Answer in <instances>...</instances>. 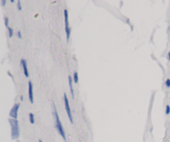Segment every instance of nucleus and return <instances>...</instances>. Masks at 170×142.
<instances>
[{
    "mask_svg": "<svg viewBox=\"0 0 170 142\" xmlns=\"http://www.w3.org/2000/svg\"><path fill=\"white\" fill-rule=\"evenodd\" d=\"M64 103H65V108H66V112H67V116L70 120V122L71 124H73V117H72V113L71 111L70 107V103L68 101V98H67V93H64Z\"/></svg>",
    "mask_w": 170,
    "mask_h": 142,
    "instance_id": "obj_3",
    "label": "nucleus"
},
{
    "mask_svg": "<svg viewBox=\"0 0 170 142\" xmlns=\"http://www.w3.org/2000/svg\"><path fill=\"white\" fill-rule=\"evenodd\" d=\"M78 80H79V78H78L77 71H75L74 74H73V81H74L75 83H78Z\"/></svg>",
    "mask_w": 170,
    "mask_h": 142,
    "instance_id": "obj_9",
    "label": "nucleus"
},
{
    "mask_svg": "<svg viewBox=\"0 0 170 142\" xmlns=\"http://www.w3.org/2000/svg\"><path fill=\"white\" fill-rule=\"evenodd\" d=\"M19 107H20V103H16L13 105V106L12 107L9 116L11 118L13 119H18V113H19Z\"/></svg>",
    "mask_w": 170,
    "mask_h": 142,
    "instance_id": "obj_5",
    "label": "nucleus"
},
{
    "mask_svg": "<svg viewBox=\"0 0 170 142\" xmlns=\"http://www.w3.org/2000/svg\"><path fill=\"white\" fill-rule=\"evenodd\" d=\"M72 77L71 76H68V82H69V86H70V91H71V97L74 99V90H73V86H72Z\"/></svg>",
    "mask_w": 170,
    "mask_h": 142,
    "instance_id": "obj_8",
    "label": "nucleus"
},
{
    "mask_svg": "<svg viewBox=\"0 0 170 142\" xmlns=\"http://www.w3.org/2000/svg\"><path fill=\"white\" fill-rule=\"evenodd\" d=\"M4 20H5V26L8 28H9V26H8V19H7V18H5Z\"/></svg>",
    "mask_w": 170,
    "mask_h": 142,
    "instance_id": "obj_15",
    "label": "nucleus"
},
{
    "mask_svg": "<svg viewBox=\"0 0 170 142\" xmlns=\"http://www.w3.org/2000/svg\"><path fill=\"white\" fill-rule=\"evenodd\" d=\"M64 19H65V30L67 34V41H69L71 36V28L69 25V18H68V11L67 9L64 10Z\"/></svg>",
    "mask_w": 170,
    "mask_h": 142,
    "instance_id": "obj_4",
    "label": "nucleus"
},
{
    "mask_svg": "<svg viewBox=\"0 0 170 142\" xmlns=\"http://www.w3.org/2000/svg\"><path fill=\"white\" fill-rule=\"evenodd\" d=\"M9 124L11 126V137L12 140H17L19 139L20 135V130H19V120L17 119L10 118L8 120Z\"/></svg>",
    "mask_w": 170,
    "mask_h": 142,
    "instance_id": "obj_2",
    "label": "nucleus"
},
{
    "mask_svg": "<svg viewBox=\"0 0 170 142\" xmlns=\"http://www.w3.org/2000/svg\"><path fill=\"white\" fill-rule=\"evenodd\" d=\"M29 120L30 123L34 124L35 123V119H34V115L33 113H30L29 114Z\"/></svg>",
    "mask_w": 170,
    "mask_h": 142,
    "instance_id": "obj_10",
    "label": "nucleus"
},
{
    "mask_svg": "<svg viewBox=\"0 0 170 142\" xmlns=\"http://www.w3.org/2000/svg\"><path fill=\"white\" fill-rule=\"evenodd\" d=\"M10 1H11V3H14L15 0H10Z\"/></svg>",
    "mask_w": 170,
    "mask_h": 142,
    "instance_id": "obj_19",
    "label": "nucleus"
},
{
    "mask_svg": "<svg viewBox=\"0 0 170 142\" xmlns=\"http://www.w3.org/2000/svg\"><path fill=\"white\" fill-rule=\"evenodd\" d=\"M52 106H53V116L55 117L56 119V130L58 131V133L60 134V135L63 138V140L65 141V142H67V137H66V133H65V131H64V128L62 126V121L59 118V116H58V113H57V111H56V107L55 104L53 103L52 104Z\"/></svg>",
    "mask_w": 170,
    "mask_h": 142,
    "instance_id": "obj_1",
    "label": "nucleus"
},
{
    "mask_svg": "<svg viewBox=\"0 0 170 142\" xmlns=\"http://www.w3.org/2000/svg\"><path fill=\"white\" fill-rule=\"evenodd\" d=\"M33 86L32 82H28V98L31 103H33Z\"/></svg>",
    "mask_w": 170,
    "mask_h": 142,
    "instance_id": "obj_6",
    "label": "nucleus"
},
{
    "mask_svg": "<svg viewBox=\"0 0 170 142\" xmlns=\"http://www.w3.org/2000/svg\"><path fill=\"white\" fill-rule=\"evenodd\" d=\"M18 37H19V38H22V35H21V33L20 32H18Z\"/></svg>",
    "mask_w": 170,
    "mask_h": 142,
    "instance_id": "obj_17",
    "label": "nucleus"
},
{
    "mask_svg": "<svg viewBox=\"0 0 170 142\" xmlns=\"http://www.w3.org/2000/svg\"><path fill=\"white\" fill-rule=\"evenodd\" d=\"M165 113H166V115H169V113H170V106H166Z\"/></svg>",
    "mask_w": 170,
    "mask_h": 142,
    "instance_id": "obj_13",
    "label": "nucleus"
},
{
    "mask_svg": "<svg viewBox=\"0 0 170 142\" xmlns=\"http://www.w3.org/2000/svg\"><path fill=\"white\" fill-rule=\"evenodd\" d=\"M39 142H42V141H41V140H39Z\"/></svg>",
    "mask_w": 170,
    "mask_h": 142,
    "instance_id": "obj_20",
    "label": "nucleus"
},
{
    "mask_svg": "<svg viewBox=\"0 0 170 142\" xmlns=\"http://www.w3.org/2000/svg\"><path fill=\"white\" fill-rule=\"evenodd\" d=\"M7 30H8V34H9V37H13V30L10 27L7 28Z\"/></svg>",
    "mask_w": 170,
    "mask_h": 142,
    "instance_id": "obj_11",
    "label": "nucleus"
},
{
    "mask_svg": "<svg viewBox=\"0 0 170 142\" xmlns=\"http://www.w3.org/2000/svg\"><path fill=\"white\" fill-rule=\"evenodd\" d=\"M165 85L167 87H170V79H167L166 82H165Z\"/></svg>",
    "mask_w": 170,
    "mask_h": 142,
    "instance_id": "obj_14",
    "label": "nucleus"
},
{
    "mask_svg": "<svg viewBox=\"0 0 170 142\" xmlns=\"http://www.w3.org/2000/svg\"><path fill=\"white\" fill-rule=\"evenodd\" d=\"M21 65H22V69H23V73L25 75L26 77H29V72H28V69H27V63L25 59L21 60Z\"/></svg>",
    "mask_w": 170,
    "mask_h": 142,
    "instance_id": "obj_7",
    "label": "nucleus"
},
{
    "mask_svg": "<svg viewBox=\"0 0 170 142\" xmlns=\"http://www.w3.org/2000/svg\"><path fill=\"white\" fill-rule=\"evenodd\" d=\"M168 57H169V60L170 61V52H169V55H168Z\"/></svg>",
    "mask_w": 170,
    "mask_h": 142,
    "instance_id": "obj_18",
    "label": "nucleus"
},
{
    "mask_svg": "<svg viewBox=\"0 0 170 142\" xmlns=\"http://www.w3.org/2000/svg\"><path fill=\"white\" fill-rule=\"evenodd\" d=\"M17 7H18V9H19V10H21V9H22V6H21V2H20V0H18Z\"/></svg>",
    "mask_w": 170,
    "mask_h": 142,
    "instance_id": "obj_12",
    "label": "nucleus"
},
{
    "mask_svg": "<svg viewBox=\"0 0 170 142\" xmlns=\"http://www.w3.org/2000/svg\"><path fill=\"white\" fill-rule=\"evenodd\" d=\"M5 4H6V0H1V5L4 7L5 6Z\"/></svg>",
    "mask_w": 170,
    "mask_h": 142,
    "instance_id": "obj_16",
    "label": "nucleus"
}]
</instances>
